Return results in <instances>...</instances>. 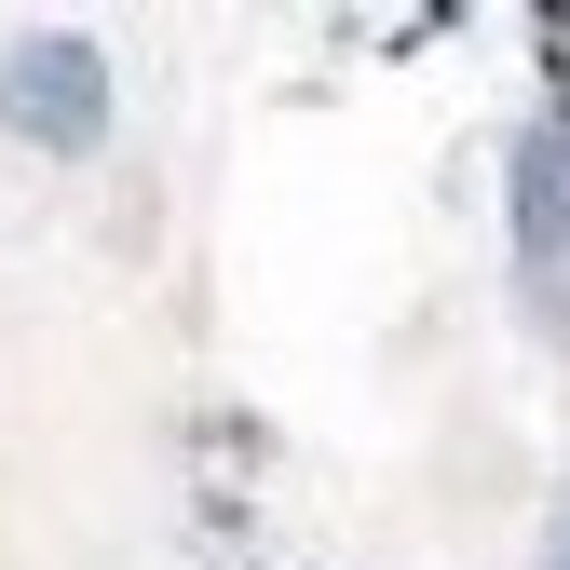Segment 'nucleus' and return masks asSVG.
Masks as SVG:
<instances>
[{
	"mask_svg": "<svg viewBox=\"0 0 570 570\" xmlns=\"http://www.w3.org/2000/svg\"><path fill=\"white\" fill-rule=\"evenodd\" d=\"M0 122L41 136V150H96V122H109L96 41H14V55H0Z\"/></svg>",
	"mask_w": 570,
	"mask_h": 570,
	"instance_id": "f257e3e1",
	"label": "nucleus"
},
{
	"mask_svg": "<svg viewBox=\"0 0 570 570\" xmlns=\"http://www.w3.org/2000/svg\"><path fill=\"white\" fill-rule=\"evenodd\" d=\"M543 570H570V503H557V543H543Z\"/></svg>",
	"mask_w": 570,
	"mask_h": 570,
	"instance_id": "f03ea898",
	"label": "nucleus"
}]
</instances>
